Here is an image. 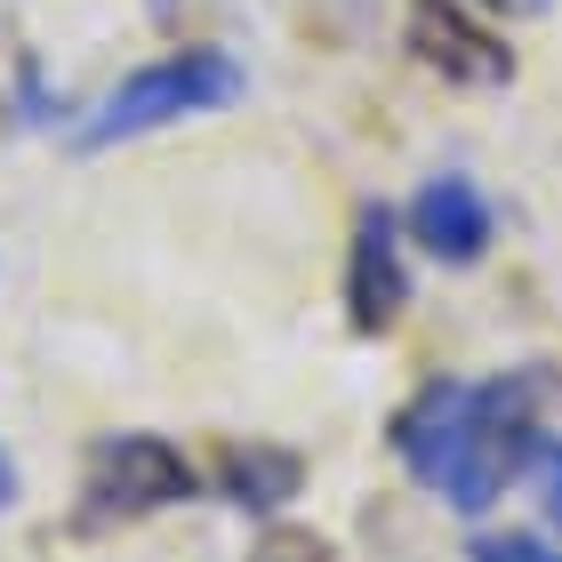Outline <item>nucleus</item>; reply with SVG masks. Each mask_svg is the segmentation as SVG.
I'll return each mask as SVG.
<instances>
[{
    "mask_svg": "<svg viewBox=\"0 0 562 562\" xmlns=\"http://www.w3.org/2000/svg\"><path fill=\"white\" fill-rule=\"evenodd\" d=\"M539 370H498V378H467V411L450 434V467L434 482V498L458 506V515H491V506L522 482V458L539 442Z\"/></svg>",
    "mask_w": 562,
    "mask_h": 562,
    "instance_id": "nucleus-1",
    "label": "nucleus"
},
{
    "mask_svg": "<svg viewBox=\"0 0 562 562\" xmlns=\"http://www.w3.org/2000/svg\"><path fill=\"white\" fill-rule=\"evenodd\" d=\"M241 97V65L225 48H177L161 65H137L105 105L81 121V153H105L121 137H153L169 121H193V113H217Z\"/></svg>",
    "mask_w": 562,
    "mask_h": 562,
    "instance_id": "nucleus-2",
    "label": "nucleus"
},
{
    "mask_svg": "<svg viewBox=\"0 0 562 562\" xmlns=\"http://www.w3.org/2000/svg\"><path fill=\"white\" fill-rule=\"evenodd\" d=\"M201 498V474L186 467V450L161 442V434H105L89 450V474H81V498H72V530H113V522H145V515H169V506Z\"/></svg>",
    "mask_w": 562,
    "mask_h": 562,
    "instance_id": "nucleus-3",
    "label": "nucleus"
},
{
    "mask_svg": "<svg viewBox=\"0 0 562 562\" xmlns=\"http://www.w3.org/2000/svg\"><path fill=\"white\" fill-rule=\"evenodd\" d=\"M411 57L450 89H506L515 81V48L458 0H411Z\"/></svg>",
    "mask_w": 562,
    "mask_h": 562,
    "instance_id": "nucleus-4",
    "label": "nucleus"
},
{
    "mask_svg": "<svg viewBox=\"0 0 562 562\" xmlns=\"http://www.w3.org/2000/svg\"><path fill=\"white\" fill-rule=\"evenodd\" d=\"M402 305H411V266L394 249V210L370 201L362 225H353V249H346V322L362 338H386L402 322Z\"/></svg>",
    "mask_w": 562,
    "mask_h": 562,
    "instance_id": "nucleus-5",
    "label": "nucleus"
},
{
    "mask_svg": "<svg viewBox=\"0 0 562 562\" xmlns=\"http://www.w3.org/2000/svg\"><path fill=\"white\" fill-rule=\"evenodd\" d=\"M491 234H498V217H491V201H482L474 177H426V186L411 193V241L426 249V258L474 266L482 249H491Z\"/></svg>",
    "mask_w": 562,
    "mask_h": 562,
    "instance_id": "nucleus-6",
    "label": "nucleus"
},
{
    "mask_svg": "<svg viewBox=\"0 0 562 562\" xmlns=\"http://www.w3.org/2000/svg\"><path fill=\"white\" fill-rule=\"evenodd\" d=\"M458 411H467V378H426V386L394 411V426H386V442H394V458L411 467V482H442V467H450V434H458Z\"/></svg>",
    "mask_w": 562,
    "mask_h": 562,
    "instance_id": "nucleus-7",
    "label": "nucleus"
},
{
    "mask_svg": "<svg viewBox=\"0 0 562 562\" xmlns=\"http://www.w3.org/2000/svg\"><path fill=\"white\" fill-rule=\"evenodd\" d=\"M297 450H281V442H225L217 450V491L241 506V515H281V506L297 498Z\"/></svg>",
    "mask_w": 562,
    "mask_h": 562,
    "instance_id": "nucleus-8",
    "label": "nucleus"
},
{
    "mask_svg": "<svg viewBox=\"0 0 562 562\" xmlns=\"http://www.w3.org/2000/svg\"><path fill=\"white\" fill-rule=\"evenodd\" d=\"M522 482H530V498H539V522L562 539V434H539V442H530Z\"/></svg>",
    "mask_w": 562,
    "mask_h": 562,
    "instance_id": "nucleus-9",
    "label": "nucleus"
},
{
    "mask_svg": "<svg viewBox=\"0 0 562 562\" xmlns=\"http://www.w3.org/2000/svg\"><path fill=\"white\" fill-rule=\"evenodd\" d=\"M467 562H562V547L539 539V530H474Z\"/></svg>",
    "mask_w": 562,
    "mask_h": 562,
    "instance_id": "nucleus-10",
    "label": "nucleus"
},
{
    "mask_svg": "<svg viewBox=\"0 0 562 562\" xmlns=\"http://www.w3.org/2000/svg\"><path fill=\"white\" fill-rule=\"evenodd\" d=\"M474 9H482V16H539L547 0H474Z\"/></svg>",
    "mask_w": 562,
    "mask_h": 562,
    "instance_id": "nucleus-11",
    "label": "nucleus"
},
{
    "mask_svg": "<svg viewBox=\"0 0 562 562\" xmlns=\"http://www.w3.org/2000/svg\"><path fill=\"white\" fill-rule=\"evenodd\" d=\"M16 498V474H9V450H0V506Z\"/></svg>",
    "mask_w": 562,
    "mask_h": 562,
    "instance_id": "nucleus-12",
    "label": "nucleus"
}]
</instances>
